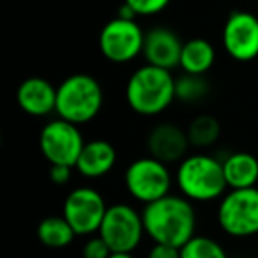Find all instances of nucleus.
<instances>
[{
	"label": "nucleus",
	"instance_id": "1",
	"mask_svg": "<svg viewBox=\"0 0 258 258\" xmlns=\"http://www.w3.org/2000/svg\"><path fill=\"white\" fill-rule=\"evenodd\" d=\"M145 235L152 242L182 247L197 235V211L191 200L182 195H166L142 209Z\"/></svg>",
	"mask_w": 258,
	"mask_h": 258
},
{
	"label": "nucleus",
	"instance_id": "2",
	"mask_svg": "<svg viewBox=\"0 0 258 258\" xmlns=\"http://www.w3.org/2000/svg\"><path fill=\"white\" fill-rule=\"evenodd\" d=\"M125 101L142 117H158L175 101V78L170 69L144 64L125 83Z\"/></svg>",
	"mask_w": 258,
	"mask_h": 258
},
{
	"label": "nucleus",
	"instance_id": "3",
	"mask_svg": "<svg viewBox=\"0 0 258 258\" xmlns=\"http://www.w3.org/2000/svg\"><path fill=\"white\" fill-rule=\"evenodd\" d=\"M175 186L179 193L193 204L221 200L223 195L228 191L223 163L205 152L187 154L177 165Z\"/></svg>",
	"mask_w": 258,
	"mask_h": 258
},
{
	"label": "nucleus",
	"instance_id": "4",
	"mask_svg": "<svg viewBox=\"0 0 258 258\" xmlns=\"http://www.w3.org/2000/svg\"><path fill=\"white\" fill-rule=\"evenodd\" d=\"M104 92L99 80L87 73H75L57 87V117L76 125L92 122L101 113Z\"/></svg>",
	"mask_w": 258,
	"mask_h": 258
},
{
	"label": "nucleus",
	"instance_id": "5",
	"mask_svg": "<svg viewBox=\"0 0 258 258\" xmlns=\"http://www.w3.org/2000/svg\"><path fill=\"white\" fill-rule=\"evenodd\" d=\"M175 175H172L170 165L145 156L129 163L124 172V186L129 197L147 205L172 193Z\"/></svg>",
	"mask_w": 258,
	"mask_h": 258
},
{
	"label": "nucleus",
	"instance_id": "6",
	"mask_svg": "<svg viewBox=\"0 0 258 258\" xmlns=\"http://www.w3.org/2000/svg\"><path fill=\"white\" fill-rule=\"evenodd\" d=\"M216 219L219 228L233 239L258 235V186L226 191L216 209Z\"/></svg>",
	"mask_w": 258,
	"mask_h": 258
},
{
	"label": "nucleus",
	"instance_id": "7",
	"mask_svg": "<svg viewBox=\"0 0 258 258\" xmlns=\"http://www.w3.org/2000/svg\"><path fill=\"white\" fill-rule=\"evenodd\" d=\"M97 233L106 240L113 253H133L145 237L142 212L124 202L108 205Z\"/></svg>",
	"mask_w": 258,
	"mask_h": 258
},
{
	"label": "nucleus",
	"instance_id": "8",
	"mask_svg": "<svg viewBox=\"0 0 258 258\" xmlns=\"http://www.w3.org/2000/svg\"><path fill=\"white\" fill-rule=\"evenodd\" d=\"M145 32L137 20H110L99 32V51L113 64H127L144 53Z\"/></svg>",
	"mask_w": 258,
	"mask_h": 258
},
{
	"label": "nucleus",
	"instance_id": "9",
	"mask_svg": "<svg viewBox=\"0 0 258 258\" xmlns=\"http://www.w3.org/2000/svg\"><path fill=\"white\" fill-rule=\"evenodd\" d=\"M106 211V200L101 191L92 186H78L71 189L62 204V216L80 237L96 235Z\"/></svg>",
	"mask_w": 258,
	"mask_h": 258
},
{
	"label": "nucleus",
	"instance_id": "10",
	"mask_svg": "<svg viewBox=\"0 0 258 258\" xmlns=\"http://www.w3.org/2000/svg\"><path fill=\"white\" fill-rule=\"evenodd\" d=\"M85 145L80 125L57 117L41 127L39 151L50 165L75 166Z\"/></svg>",
	"mask_w": 258,
	"mask_h": 258
},
{
	"label": "nucleus",
	"instance_id": "11",
	"mask_svg": "<svg viewBox=\"0 0 258 258\" xmlns=\"http://www.w3.org/2000/svg\"><path fill=\"white\" fill-rule=\"evenodd\" d=\"M221 43L233 60H254L258 57V18L249 11H232L223 25Z\"/></svg>",
	"mask_w": 258,
	"mask_h": 258
},
{
	"label": "nucleus",
	"instance_id": "12",
	"mask_svg": "<svg viewBox=\"0 0 258 258\" xmlns=\"http://www.w3.org/2000/svg\"><path fill=\"white\" fill-rule=\"evenodd\" d=\"M189 149L187 131L173 122H159L147 135L149 156L166 165H179L189 154Z\"/></svg>",
	"mask_w": 258,
	"mask_h": 258
},
{
	"label": "nucleus",
	"instance_id": "13",
	"mask_svg": "<svg viewBox=\"0 0 258 258\" xmlns=\"http://www.w3.org/2000/svg\"><path fill=\"white\" fill-rule=\"evenodd\" d=\"M184 43L180 37L168 27H152L151 30L145 32L144 43V58L145 64L158 66L163 69L179 68L180 53H182Z\"/></svg>",
	"mask_w": 258,
	"mask_h": 258
},
{
	"label": "nucleus",
	"instance_id": "14",
	"mask_svg": "<svg viewBox=\"0 0 258 258\" xmlns=\"http://www.w3.org/2000/svg\"><path fill=\"white\" fill-rule=\"evenodd\" d=\"M16 103L30 117H46L57 106V87L43 76H29L16 90Z\"/></svg>",
	"mask_w": 258,
	"mask_h": 258
},
{
	"label": "nucleus",
	"instance_id": "15",
	"mask_svg": "<svg viewBox=\"0 0 258 258\" xmlns=\"http://www.w3.org/2000/svg\"><path fill=\"white\" fill-rule=\"evenodd\" d=\"M115 163H117V151L113 144L103 138H96V140L85 142L75 170L83 179L97 180L108 175L113 170Z\"/></svg>",
	"mask_w": 258,
	"mask_h": 258
},
{
	"label": "nucleus",
	"instance_id": "16",
	"mask_svg": "<svg viewBox=\"0 0 258 258\" xmlns=\"http://www.w3.org/2000/svg\"><path fill=\"white\" fill-rule=\"evenodd\" d=\"M223 163L228 189H246L258 186V158L249 152H232Z\"/></svg>",
	"mask_w": 258,
	"mask_h": 258
},
{
	"label": "nucleus",
	"instance_id": "17",
	"mask_svg": "<svg viewBox=\"0 0 258 258\" xmlns=\"http://www.w3.org/2000/svg\"><path fill=\"white\" fill-rule=\"evenodd\" d=\"M216 62V48L204 37H193L186 41L180 53L179 68L189 75H207Z\"/></svg>",
	"mask_w": 258,
	"mask_h": 258
},
{
	"label": "nucleus",
	"instance_id": "18",
	"mask_svg": "<svg viewBox=\"0 0 258 258\" xmlns=\"http://www.w3.org/2000/svg\"><path fill=\"white\" fill-rule=\"evenodd\" d=\"M37 239L50 249H64L75 240L76 232L64 216H46L37 225Z\"/></svg>",
	"mask_w": 258,
	"mask_h": 258
},
{
	"label": "nucleus",
	"instance_id": "19",
	"mask_svg": "<svg viewBox=\"0 0 258 258\" xmlns=\"http://www.w3.org/2000/svg\"><path fill=\"white\" fill-rule=\"evenodd\" d=\"M187 138H189L191 147L198 151H205L216 145V142L221 137V124L211 113H200L193 117L189 125L186 127Z\"/></svg>",
	"mask_w": 258,
	"mask_h": 258
},
{
	"label": "nucleus",
	"instance_id": "20",
	"mask_svg": "<svg viewBox=\"0 0 258 258\" xmlns=\"http://www.w3.org/2000/svg\"><path fill=\"white\" fill-rule=\"evenodd\" d=\"M209 90H211V87H209L205 75L182 73L179 78H175V99L180 101V103H198L207 96Z\"/></svg>",
	"mask_w": 258,
	"mask_h": 258
},
{
	"label": "nucleus",
	"instance_id": "21",
	"mask_svg": "<svg viewBox=\"0 0 258 258\" xmlns=\"http://www.w3.org/2000/svg\"><path fill=\"white\" fill-rule=\"evenodd\" d=\"M180 258H228V254L212 237L195 235L180 247Z\"/></svg>",
	"mask_w": 258,
	"mask_h": 258
},
{
	"label": "nucleus",
	"instance_id": "22",
	"mask_svg": "<svg viewBox=\"0 0 258 258\" xmlns=\"http://www.w3.org/2000/svg\"><path fill=\"white\" fill-rule=\"evenodd\" d=\"M129 8L137 13V16H156L170 6L172 0H124Z\"/></svg>",
	"mask_w": 258,
	"mask_h": 258
},
{
	"label": "nucleus",
	"instance_id": "23",
	"mask_svg": "<svg viewBox=\"0 0 258 258\" xmlns=\"http://www.w3.org/2000/svg\"><path fill=\"white\" fill-rule=\"evenodd\" d=\"M111 253H113V251L110 249V246L106 244V240H104L99 233L90 235L82 247V256L83 258H110Z\"/></svg>",
	"mask_w": 258,
	"mask_h": 258
},
{
	"label": "nucleus",
	"instance_id": "24",
	"mask_svg": "<svg viewBox=\"0 0 258 258\" xmlns=\"http://www.w3.org/2000/svg\"><path fill=\"white\" fill-rule=\"evenodd\" d=\"M73 172H76L75 166L69 165H50V179L57 186H64L71 180Z\"/></svg>",
	"mask_w": 258,
	"mask_h": 258
},
{
	"label": "nucleus",
	"instance_id": "25",
	"mask_svg": "<svg viewBox=\"0 0 258 258\" xmlns=\"http://www.w3.org/2000/svg\"><path fill=\"white\" fill-rule=\"evenodd\" d=\"M147 258H180V247L154 242L149 249Z\"/></svg>",
	"mask_w": 258,
	"mask_h": 258
},
{
	"label": "nucleus",
	"instance_id": "26",
	"mask_svg": "<svg viewBox=\"0 0 258 258\" xmlns=\"http://www.w3.org/2000/svg\"><path fill=\"white\" fill-rule=\"evenodd\" d=\"M110 258H137L133 253H111Z\"/></svg>",
	"mask_w": 258,
	"mask_h": 258
}]
</instances>
